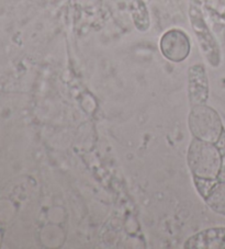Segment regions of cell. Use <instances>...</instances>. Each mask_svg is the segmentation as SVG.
I'll return each mask as SVG.
<instances>
[{
	"label": "cell",
	"mask_w": 225,
	"mask_h": 249,
	"mask_svg": "<svg viewBox=\"0 0 225 249\" xmlns=\"http://www.w3.org/2000/svg\"><path fill=\"white\" fill-rule=\"evenodd\" d=\"M190 41L184 31L172 29L167 31L161 38V51L164 56L170 62L185 61L190 53Z\"/></svg>",
	"instance_id": "obj_2"
},
{
	"label": "cell",
	"mask_w": 225,
	"mask_h": 249,
	"mask_svg": "<svg viewBox=\"0 0 225 249\" xmlns=\"http://www.w3.org/2000/svg\"><path fill=\"white\" fill-rule=\"evenodd\" d=\"M185 248L225 249V227L200 231L187 240Z\"/></svg>",
	"instance_id": "obj_3"
},
{
	"label": "cell",
	"mask_w": 225,
	"mask_h": 249,
	"mask_svg": "<svg viewBox=\"0 0 225 249\" xmlns=\"http://www.w3.org/2000/svg\"><path fill=\"white\" fill-rule=\"evenodd\" d=\"M188 165L199 195L212 211L225 215V130L218 135L193 136Z\"/></svg>",
	"instance_id": "obj_1"
}]
</instances>
